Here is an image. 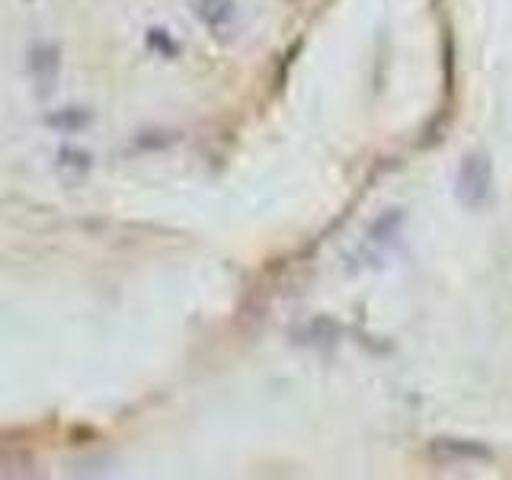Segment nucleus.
Listing matches in <instances>:
<instances>
[{
    "label": "nucleus",
    "instance_id": "7",
    "mask_svg": "<svg viewBox=\"0 0 512 480\" xmlns=\"http://www.w3.org/2000/svg\"><path fill=\"white\" fill-rule=\"evenodd\" d=\"M151 45H157V48H167V55H176V42H170L167 39V32L164 29H151Z\"/></svg>",
    "mask_w": 512,
    "mask_h": 480
},
{
    "label": "nucleus",
    "instance_id": "5",
    "mask_svg": "<svg viewBox=\"0 0 512 480\" xmlns=\"http://www.w3.org/2000/svg\"><path fill=\"white\" fill-rule=\"evenodd\" d=\"M29 71L39 80L42 87H48L58 74V48L55 45H36L29 52Z\"/></svg>",
    "mask_w": 512,
    "mask_h": 480
},
{
    "label": "nucleus",
    "instance_id": "1",
    "mask_svg": "<svg viewBox=\"0 0 512 480\" xmlns=\"http://www.w3.org/2000/svg\"><path fill=\"white\" fill-rule=\"evenodd\" d=\"M493 189V167L487 154H468L461 160L455 176V196L464 208H480L490 199Z\"/></svg>",
    "mask_w": 512,
    "mask_h": 480
},
{
    "label": "nucleus",
    "instance_id": "3",
    "mask_svg": "<svg viewBox=\"0 0 512 480\" xmlns=\"http://www.w3.org/2000/svg\"><path fill=\"white\" fill-rule=\"evenodd\" d=\"M55 173L68 189L84 186L93 173V154L77 148V144H61L58 154H55Z\"/></svg>",
    "mask_w": 512,
    "mask_h": 480
},
{
    "label": "nucleus",
    "instance_id": "4",
    "mask_svg": "<svg viewBox=\"0 0 512 480\" xmlns=\"http://www.w3.org/2000/svg\"><path fill=\"white\" fill-rule=\"evenodd\" d=\"M196 16L205 23L208 32L221 36L224 29H231L237 20V4L234 0H196Z\"/></svg>",
    "mask_w": 512,
    "mask_h": 480
},
{
    "label": "nucleus",
    "instance_id": "6",
    "mask_svg": "<svg viewBox=\"0 0 512 480\" xmlns=\"http://www.w3.org/2000/svg\"><path fill=\"white\" fill-rule=\"evenodd\" d=\"M90 122H93V116L84 106H64V109H58V112L48 116V125L58 128V132H77V128H84Z\"/></svg>",
    "mask_w": 512,
    "mask_h": 480
},
{
    "label": "nucleus",
    "instance_id": "2",
    "mask_svg": "<svg viewBox=\"0 0 512 480\" xmlns=\"http://www.w3.org/2000/svg\"><path fill=\"white\" fill-rule=\"evenodd\" d=\"M426 458L439 468H458V464H490L493 452L484 442L474 439H432Z\"/></svg>",
    "mask_w": 512,
    "mask_h": 480
}]
</instances>
